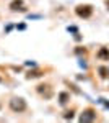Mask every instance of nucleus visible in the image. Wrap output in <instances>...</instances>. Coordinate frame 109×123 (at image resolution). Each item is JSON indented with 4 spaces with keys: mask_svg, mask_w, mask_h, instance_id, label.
<instances>
[{
    "mask_svg": "<svg viewBox=\"0 0 109 123\" xmlns=\"http://www.w3.org/2000/svg\"><path fill=\"white\" fill-rule=\"evenodd\" d=\"M104 3H106V8L109 10V0H106V2H104Z\"/></svg>",
    "mask_w": 109,
    "mask_h": 123,
    "instance_id": "9b49d317",
    "label": "nucleus"
},
{
    "mask_svg": "<svg viewBox=\"0 0 109 123\" xmlns=\"http://www.w3.org/2000/svg\"><path fill=\"white\" fill-rule=\"evenodd\" d=\"M64 117H65V118H70V120H72V118H73V112H65Z\"/></svg>",
    "mask_w": 109,
    "mask_h": 123,
    "instance_id": "9d476101",
    "label": "nucleus"
},
{
    "mask_svg": "<svg viewBox=\"0 0 109 123\" xmlns=\"http://www.w3.org/2000/svg\"><path fill=\"white\" fill-rule=\"evenodd\" d=\"M41 76H42V72H41V71H31L26 77H28V79H34V77H41Z\"/></svg>",
    "mask_w": 109,
    "mask_h": 123,
    "instance_id": "1a4fd4ad",
    "label": "nucleus"
},
{
    "mask_svg": "<svg viewBox=\"0 0 109 123\" xmlns=\"http://www.w3.org/2000/svg\"><path fill=\"white\" fill-rule=\"evenodd\" d=\"M98 71H99V76L103 77V79H106V77L109 76V69H108V67H104V66H103V67H99Z\"/></svg>",
    "mask_w": 109,
    "mask_h": 123,
    "instance_id": "6e6552de",
    "label": "nucleus"
},
{
    "mask_svg": "<svg viewBox=\"0 0 109 123\" xmlns=\"http://www.w3.org/2000/svg\"><path fill=\"white\" fill-rule=\"evenodd\" d=\"M98 57L103 59V61H109V49L108 48H101L98 51Z\"/></svg>",
    "mask_w": 109,
    "mask_h": 123,
    "instance_id": "423d86ee",
    "label": "nucleus"
},
{
    "mask_svg": "<svg viewBox=\"0 0 109 123\" xmlns=\"http://www.w3.org/2000/svg\"><path fill=\"white\" fill-rule=\"evenodd\" d=\"M0 108H2V104H0Z\"/></svg>",
    "mask_w": 109,
    "mask_h": 123,
    "instance_id": "f8f14e48",
    "label": "nucleus"
},
{
    "mask_svg": "<svg viewBox=\"0 0 109 123\" xmlns=\"http://www.w3.org/2000/svg\"><path fill=\"white\" fill-rule=\"evenodd\" d=\"M10 10H11V12H25L23 0H11V3H10Z\"/></svg>",
    "mask_w": 109,
    "mask_h": 123,
    "instance_id": "39448f33",
    "label": "nucleus"
},
{
    "mask_svg": "<svg viewBox=\"0 0 109 123\" xmlns=\"http://www.w3.org/2000/svg\"><path fill=\"white\" fill-rule=\"evenodd\" d=\"M75 13H77L80 18H90L91 15H93V7H91L90 3H82V5H77Z\"/></svg>",
    "mask_w": 109,
    "mask_h": 123,
    "instance_id": "f03ea898",
    "label": "nucleus"
},
{
    "mask_svg": "<svg viewBox=\"0 0 109 123\" xmlns=\"http://www.w3.org/2000/svg\"><path fill=\"white\" fill-rule=\"evenodd\" d=\"M68 98H70V94L68 92H60L59 94V102H60V105H65L68 102Z\"/></svg>",
    "mask_w": 109,
    "mask_h": 123,
    "instance_id": "0eeeda50",
    "label": "nucleus"
},
{
    "mask_svg": "<svg viewBox=\"0 0 109 123\" xmlns=\"http://www.w3.org/2000/svg\"><path fill=\"white\" fill-rule=\"evenodd\" d=\"M10 108H11V112H15V113L25 112V110H26V102H25V98H21V97H13V98L10 100Z\"/></svg>",
    "mask_w": 109,
    "mask_h": 123,
    "instance_id": "f257e3e1",
    "label": "nucleus"
},
{
    "mask_svg": "<svg viewBox=\"0 0 109 123\" xmlns=\"http://www.w3.org/2000/svg\"><path fill=\"white\" fill-rule=\"evenodd\" d=\"M37 92L44 98H51L52 97V89H51V85H47V84H39L37 85Z\"/></svg>",
    "mask_w": 109,
    "mask_h": 123,
    "instance_id": "20e7f679",
    "label": "nucleus"
},
{
    "mask_svg": "<svg viewBox=\"0 0 109 123\" xmlns=\"http://www.w3.org/2000/svg\"><path fill=\"white\" fill-rule=\"evenodd\" d=\"M94 118H96V110H93V108H86L80 115V122H93Z\"/></svg>",
    "mask_w": 109,
    "mask_h": 123,
    "instance_id": "7ed1b4c3",
    "label": "nucleus"
}]
</instances>
